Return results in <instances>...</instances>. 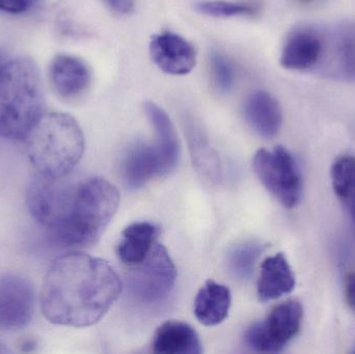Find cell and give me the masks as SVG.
Returning <instances> with one entry per match:
<instances>
[{
    "instance_id": "cell-13",
    "label": "cell",
    "mask_w": 355,
    "mask_h": 354,
    "mask_svg": "<svg viewBox=\"0 0 355 354\" xmlns=\"http://www.w3.org/2000/svg\"><path fill=\"white\" fill-rule=\"evenodd\" d=\"M50 81L56 93L64 99H75L91 85L92 75L87 64L76 56L60 54L49 68Z\"/></svg>"
},
{
    "instance_id": "cell-5",
    "label": "cell",
    "mask_w": 355,
    "mask_h": 354,
    "mask_svg": "<svg viewBox=\"0 0 355 354\" xmlns=\"http://www.w3.org/2000/svg\"><path fill=\"white\" fill-rule=\"evenodd\" d=\"M176 280V266L170 254L164 245H155L148 257L127 274V293L137 305L155 307L172 294Z\"/></svg>"
},
{
    "instance_id": "cell-27",
    "label": "cell",
    "mask_w": 355,
    "mask_h": 354,
    "mask_svg": "<svg viewBox=\"0 0 355 354\" xmlns=\"http://www.w3.org/2000/svg\"><path fill=\"white\" fill-rule=\"evenodd\" d=\"M345 288L348 306L355 312V274H350L347 276Z\"/></svg>"
},
{
    "instance_id": "cell-12",
    "label": "cell",
    "mask_w": 355,
    "mask_h": 354,
    "mask_svg": "<svg viewBox=\"0 0 355 354\" xmlns=\"http://www.w3.org/2000/svg\"><path fill=\"white\" fill-rule=\"evenodd\" d=\"M123 178L130 189H139L157 177L166 176V164L156 143H137L129 148L123 160Z\"/></svg>"
},
{
    "instance_id": "cell-9",
    "label": "cell",
    "mask_w": 355,
    "mask_h": 354,
    "mask_svg": "<svg viewBox=\"0 0 355 354\" xmlns=\"http://www.w3.org/2000/svg\"><path fill=\"white\" fill-rule=\"evenodd\" d=\"M35 297L33 285L23 276L6 274L0 276V328L18 330L33 319Z\"/></svg>"
},
{
    "instance_id": "cell-19",
    "label": "cell",
    "mask_w": 355,
    "mask_h": 354,
    "mask_svg": "<svg viewBox=\"0 0 355 354\" xmlns=\"http://www.w3.org/2000/svg\"><path fill=\"white\" fill-rule=\"evenodd\" d=\"M157 235L158 229L150 222H135L127 227L118 247L121 261L131 267L141 263L155 245Z\"/></svg>"
},
{
    "instance_id": "cell-29",
    "label": "cell",
    "mask_w": 355,
    "mask_h": 354,
    "mask_svg": "<svg viewBox=\"0 0 355 354\" xmlns=\"http://www.w3.org/2000/svg\"><path fill=\"white\" fill-rule=\"evenodd\" d=\"M3 57H2L1 54H0V67H1V64H3Z\"/></svg>"
},
{
    "instance_id": "cell-7",
    "label": "cell",
    "mask_w": 355,
    "mask_h": 354,
    "mask_svg": "<svg viewBox=\"0 0 355 354\" xmlns=\"http://www.w3.org/2000/svg\"><path fill=\"white\" fill-rule=\"evenodd\" d=\"M302 315V305L297 301L277 306L263 321L248 328L244 335L245 344L258 353H279L300 332Z\"/></svg>"
},
{
    "instance_id": "cell-26",
    "label": "cell",
    "mask_w": 355,
    "mask_h": 354,
    "mask_svg": "<svg viewBox=\"0 0 355 354\" xmlns=\"http://www.w3.org/2000/svg\"><path fill=\"white\" fill-rule=\"evenodd\" d=\"M105 3L114 12L127 15L135 8V0H104Z\"/></svg>"
},
{
    "instance_id": "cell-3",
    "label": "cell",
    "mask_w": 355,
    "mask_h": 354,
    "mask_svg": "<svg viewBox=\"0 0 355 354\" xmlns=\"http://www.w3.org/2000/svg\"><path fill=\"white\" fill-rule=\"evenodd\" d=\"M44 95L37 64L29 58L0 67V136L25 139L44 114Z\"/></svg>"
},
{
    "instance_id": "cell-30",
    "label": "cell",
    "mask_w": 355,
    "mask_h": 354,
    "mask_svg": "<svg viewBox=\"0 0 355 354\" xmlns=\"http://www.w3.org/2000/svg\"><path fill=\"white\" fill-rule=\"evenodd\" d=\"M300 1H302V2H310V1H312V0H300Z\"/></svg>"
},
{
    "instance_id": "cell-8",
    "label": "cell",
    "mask_w": 355,
    "mask_h": 354,
    "mask_svg": "<svg viewBox=\"0 0 355 354\" xmlns=\"http://www.w3.org/2000/svg\"><path fill=\"white\" fill-rule=\"evenodd\" d=\"M321 74L355 81V25L323 29V50L317 68Z\"/></svg>"
},
{
    "instance_id": "cell-20",
    "label": "cell",
    "mask_w": 355,
    "mask_h": 354,
    "mask_svg": "<svg viewBox=\"0 0 355 354\" xmlns=\"http://www.w3.org/2000/svg\"><path fill=\"white\" fill-rule=\"evenodd\" d=\"M187 136L192 162L198 172L210 182H219L221 179L220 160L211 147L204 131L191 123L187 126Z\"/></svg>"
},
{
    "instance_id": "cell-15",
    "label": "cell",
    "mask_w": 355,
    "mask_h": 354,
    "mask_svg": "<svg viewBox=\"0 0 355 354\" xmlns=\"http://www.w3.org/2000/svg\"><path fill=\"white\" fill-rule=\"evenodd\" d=\"M294 288L295 278L283 254L264 260L258 281V297L261 301L279 299L291 293Z\"/></svg>"
},
{
    "instance_id": "cell-23",
    "label": "cell",
    "mask_w": 355,
    "mask_h": 354,
    "mask_svg": "<svg viewBox=\"0 0 355 354\" xmlns=\"http://www.w3.org/2000/svg\"><path fill=\"white\" fill-rule=\"evenodd\" d=\"M193 8L196 12L204 16L215 17V18L248 16L254 12V8L248 4L223 1V0H202V1L196 2Z\"/></svg>"
},
{
    "instance_id": "cell-22",
    "label": "cell",
    "mask_w": 355,
    "mask_h": 354,
    "mask_svg": "<svg viewBox=\"0 0 355 354\" xmlns=\"http://www.w3.org/2000/svg\"><path fill=\"white\" fill-rule=\"evenodd\" d=\"M264 249L265 245L258 241L236 245L227 255V266L231 274L239 280L250 278Z\"/></svg>"
},
{
    "instance_id": "cell-14",
    "label": "cell",
    "mask_w": 355,
    "mask_h": 354,
    "mask_svg": "<svg viewBox=\"0 0 355 354\" xmlns=\"http://www.w3.org/2000/svg\"><path fill=\"white\" fill-rule=\"evenodd\" d=\"M244 116L250 126L264 139L277 136L283 123L279 102L264 91L250 94L244 104Z\"/></svg>"
},
{
    "instance_id": "cell-16",
    "label": "cell",
    "mask_w": 355,
    "mask_h": 354,
    "mask_svg": "<svg viewBox=\"0 0 355 354\" xmlns=\"http://www.w3.org/2000/svg\"><path fill=\"white\" fill-rule=\"evenodd\" d=\"M152 349L159 354H200L202 343L196 330L181 321H168L154 335Z\"/></svg>"
},
{
    "instance_id": "cell-2",
    "label": "cell",
    "mask_w": 355,
    "mask_h": 354,
    "mask_svg": "<svg viewBox=\"0 0 355 354\" xmlns=\"http://www.w3.org/2000/svg\"><path fill=\"white\" fill-rule=\"evenodd\" d=\"M123 288L122 280L107 262L71 251L56 258L46 272L42 313L56 326L87 328L104 317Z\"/></svg>"
},
{
    "instance_id": "cell-28",
    "label": "cell",
    "mask_w": 355,
    "mask_h": 354,
    "mask_svg": "<svg viewBox=\"0 0 355 354\" xmlns=\"http://www.w3.org/2000/svg\"><path fill=\"white\" fill-rule=\"evenodd\" d=\"M8 351V349L4 347V345H2L1 343H0V353H6Z\"/></svg>"
},
{
    "instance_id": "cell-17",
    "label": "cell",
    "mask_w": 355,
    "mask_h": 354,
    "mask_svg": "<svg viewBox=\"0 0 355 354\" xmlns=\"http://www.w3.org/2000/svg\"><path fill=\"white\" fill-rule=\"evenodd\" d=\"M231 303L230 289L214 281H208L196 294L194 314L204 326H217L229 315Z\"/></svg>"
},
{
    "instance_id": "cell-4",
    "label": "cell",
    "mask_w": 355,
    "mask_h": 354,
    "mask_svg": "<svg viewBox=\"0 0 355 354\" xmlns=\"http://www.w3.org/2000/svg\"><path fill=\"white\" fill-rule=\"evenodd\" d=\"M24 141L35 172L48 178L69 176L85 152V135L78 122L64 112L44 114Z\"/></svg>"
},
{
    "instance_id": "cell-25",
    "label": "cell",
    "mask_w": 355,
    "mask_h": 354,
    "mask_svg": "<svg viewBox=\"0 0 355 354\" xmlns=\"http://www.w3.org/2000/svg\"><path fill=\"white\" fill-rule=\"evenodd\" d=\"M37 0H0V10L21 14L33 6Z\"/></svg>"
},
{
    "instance_id": "cell-18",
    "label": "cell",
    "mask_w": 355,
    "mask_h": 354,
    "mask_svg": "<svg viewBox=\"0 0 355 354\" xmlns=\"http://www.w3.org/2000/svg\"><path fill=\"white\" fill-rule=\"evenodd\" d=\"M144 110L155 131V143L164 157L168 174L176 168L180 157V143L176 129L168 114L154 102H146Z\"/></svg>"
},
{
    "instance_id": "cell-21",
    "label": "cell",
    "mask_w": 355,
    "mask_h": 354,
    "mask_svg": "<svg viewBox=\"0 0 355 354\" xmlns=\"http://www.w3.org/2000/svg\"><path fill=\"white\" fill-rule=\"evenodd\" d=\"M334 191L349 212L355 230V158L342 156L331 168Z\"/></svg>"
},
{
    "instance_id": "cell-1",
    "label": "cell",
    "mask_w": 355,
    "mask_h": 354,
    "mask_svg": "<svg viewBox=\"0 0 355 354\" xmlns=\"http://www.w3.org/2000/svg\"><path fill=\"white\" fill-rule=\"evenodd\" d=\"M64 179L48 178L35 172L26 189L29 213L60 247H91L116 214L120 193L105 179L95 177L77 183Z\"/></svg>"
},
{
    "instance_id": "cell-11",
    "label": "cell",
    "mask_w": 355,
    "mask_h": 354,
    "mask_svg": "<svg viewBox=\"0 0 355 354\" xmlns=\"http://www.w3.org/2000/svg\"><path fill=\"white\" fill-rule=\"evenodd\" d=\"M323 50V29L297 26L286 37L281 53V64L288 70H315Z\"/></svg>"
},
{
    "instance_id": "cell-6",
    "label": "cell",
    "mask_w": 355,
    "mask_h": 354,
    "mask_svg": "<svg viewBox=\"0 0 355 354\" xmlns=\"http://www.w3.org/2000/svg\"><path fill=\"white\" fill-rule=\"evenodd\" d=\"M252 166L267 191L286 208H293L302 195V178L296 160L282 145L272 151L261 149L254 154Z\"/></svg>"
},
{
    "instance_id": "cell-10",
    "label": "cell",
    "mask_w": 355,
    "mask_h": 354,
    "mask_svg": "<svg viewBox=\"0 0 355 354\" xmlns=\"http://www.w3.org/2000/svg\"><path fill=\"white\" fill-rule=\"evenodd\" d=\"M150 54L154 64L162 72L175 76L189 74L198 60L193 45L172 31H164L152 37Z\"/></svg>"
},
{
    "instance_id": "cell-24",
    "label": "cell",
    "mask_w": 355,
    "mask_h": 354,
    "mask_svg": "<svg viewBox=\"0 0 355 354\" xmlns=\"http://www.w3.org/2000/svg\"><path fill=\"white\" fill-rule=\"evenodd\" d=\"M211 70L215 85L221 93L231 91L235 82V72L229 58L220 52L213 51L210 56Z\"/></svg>"
}]
</instances>
